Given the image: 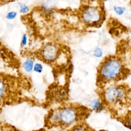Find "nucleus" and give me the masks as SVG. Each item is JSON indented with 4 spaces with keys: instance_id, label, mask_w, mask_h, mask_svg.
<instances>
[{
    "instance_id": "obj_1",
    "label": "nucleus",
    "mask_w": 131,
    "mask_h": 131,
    "mask_svg": "<svg viewBox=\"0 0 131 131\" xmlns=\"http://www.w3.org/2000/svg\"><path fill=\"white\" fill-rule=\"evenodd\" d=\"M98 77L99 81L108 82L119 80L125 76V69L122 60L118 57H106L98 68Z\"/></svg>"
},
{
    "instance_id": "obj_2",
    "label": "nucleus",
    "mask_w": 131,
    "mask_h": 131,
    "mask_svg": "<svg viewBox=\"0 0 131 131\" xmlns=\"http://www.w3.org/2000/svg\"><path fill=\"white\" fill-rule=\"evenodd\" d=\"M58 113V126L68 128L79 123L86 115L85 108L72 104H64L57 108Z\"/></svg>"
},
{
    "instance_id": "obj_3",
    "label": "nucleus",
    "mask_w": 131,
    "mask_h": 131,
    "mask_svg": "<svg viewBox=\"0 0 131 131\" xmlns=\"http://www.w3.org/2000/svg\"><path fill=\"white\" fill-rule=\"evenodd\" d=\"M80 17L82 21L88 26L98 25L103 19L102 10L97 6H84L80 10Z\"/></svg>"
},
{
    "instance_id": "obj_4",
    "label": "nucleus",
    "mask_w": 131,
    "mask_h": 131,
    "mask_svg": "<svg viewBox=\"0 0 131 131\" xmlns=\"http://www.w3.org/2000/svg\"><path fill=\"white\" fill-rule=\"evenodd\" d=\"M104 97L110 104H121L126 100L127 89L121 85H111L105 90Z\"/></svg>"
},
{
    "instance_id": "obj_5",
    "label": "nucleus",
    "mask_w": 131,
    "mask_h": 131,
    "mask_svg": "<svg viewBox=\"0 0 131 131\" xmlns=\"http://www.w3.org/2000/svg\"><path fill=\"white\" fill-rule=\"evenodd\" d=\"M61 53L59 45L53 42H48L41 47L39 52V56L43 62L51 64L57 60Z\"/></svg>"
},
{
    "instance_id": "obj_6",
    "label": "nucleus",
    "mask_w": 131,
    "mask_h": 131,
    "mask_svg": "<svg viewBox=\"0 0 131 131\" xmlns=\"http://www.w3.org/2000/svg\"><path fill=\"white\" fill-rule=\"evenodd\" d=\"M9 84L5 78L0 76V103L2 102L8 95Z\"/></svg>"
},
{
    "instance_id": "obj_7",
    "label": "nucleus",
    "mask_w": 131,
    "mask_h": 131,
    "mask_svg": "<svg viewBox=\"0 0 131 131\" xmlns=\"http://www.w3.org/2000/svg\"><path fill=\"white\" fill-rule=\"evenodd\" d=\"M67 92L64 88H60L55 89L52 92V98L55 101L61 102L66 100L67 98Z\"/></svg>"
},
{
    "instance_id": "obj_8",
    "label": "nucleus",
    "mask_w": 131,
    "mask_h": 131,
    "mask_svg": "<svg viewBox=\"0 0 131 131\" xmlns=\"http://www.w3.org/2000/svg\"><path fill=\"white\" fill-rule=\"evenodd\" d=\"M52 2L48 0L41 4L40 9L41 12L46 15H49L53 13L54 8L53 7Z\"/></svg>"
},
{
    "instance_id": "obj_9",
    "label": "nucleus",
    "mask_w": 131,
    "mask_h": 131,
    "mask_svg": "<svg viewBox=\"0 0 131 131\" xmlns=\"http://www.w3.org/2000/svg\"><path fill=\"white\" fill-rule=\"evenodd\" d=\"M89 106L90 108L97 112H100L103 109V104L100 100L98 99H94L90 101Z\"/></svg>"
},
{
    "instance_id": "obj_10",
    "label": "nucleus",
    "mask_w": 131,
    "mask_h": 131,
    "mask_svg": "<svg viewBox=\"0 0 131 131\" xmlns=\"http://www.w3.org/2000/svg\"><path fill=\"white\" fill-rule=\"evenodd\" d=\"M34 64V60L33 59L31 58H27L23 62V68L26 73H30L33 71Z\"/></svg>"
},
{
    "instance_id": "obj_11",
    "label": "nucleus",
    "mask_w": 131,
    "mask_h": 131,
    "mask_svg": "<svg viewBox=\"0 0 131 131\" xmlns=\"http://www.w3.org/2000/svg\"><path fill=\"white\" fill-rule=\"evenodd\" d=\"M68 131H90V129L83 123H78L71 127Z\"/></svg>"
},
{
    "instance_id": "obj_12",
    "label": "nucleus",
    "mask_w": 131,
    "mask_h": 131,
    "mask_svg": "<svg viewBox=\"0 0 131 131\" xmlns=\"http://www.w3.org/2000/svg\"><path fill=\"white\" fill-rule=\"evenodd\" d=\"M19 7V12L20 13L23 14H26L29 12L30 9V7L26 4L19 2L18 3Z\"/></svg>"
},
{
    "instance_id": "obj_13",
    "label": "nucleus",
    "mask_w": 131,
    "mask_h": 131,
    "mask_svg": "<svg viewBox=\"0 0 131 131\" xmlns=\"http://www.w3.org/2000/svg\"><path fill=\"white\" fill-rule=\"evenodd\" d=\"M43 70V65L39 62H36L33 67V71L36 73H41Z\"/></svg>"
},
{
    "instance_id": "obj_14",
    "label": "nucleus",
    "mask_w": 131,
    "mask_h": 131,
    "mask_svg": "<svg viewBox=\"0 0 131 131\" xmlns=\"http://www.w3.org/2000/svg\"><path fill=\"white\" fill-rule=\"evenodd\" d=\"M0 131H20L14 127L8 125H0Z\"/></svg>"
},
{
    "instance_id": "obj_15",
    "label": "nucleus",
    "mask_w": 131,
    "mask_h": 131,
    "mask_svg": "<svg viewBox=\"0 0 131 131\" xmlns=\"http://www.w3.org/2000/svg\"><path fill=\"white\" fill-rule=\"evenodd\" d=\"M17 15V12L15 11H10L5 15V17L8 20L14 19Z\"/></svg>"
},
{
    "instance_id": "obj_16",
    "label": "nucleus",
    "mask_w": 131,
    "mask_h": 131,
    "mask_svg": "<svg viewBox=\"0 0 131 131\" xmlns=\"http://www.w3.org/2000/svg\"><path fill=\"white\" fill-rule=\"evenodd\" d=\"M28 43V37L27 34L26 33H24L21 37L20 40V46L21 47H26Z\"/></svg>"
},
{
    "instance_id": "obj_17",
    "label": "nucleus",
    "mask_w": 131,
    "mask_h": 131,
    "mask_svg": "<svg viewBox=\"0 0 131 131\" xmlns=\"http://www.w3.org/2000/svg\"><path fill=\"white\" fill-rule=\"evenodd\" d=\"M114 10L116 14L119 15H121L124 13L125 11V8L123 7L120 6H114Z\"/></svg>"
},
{
    "instance_id": "obj_18",
    "label": "nucleus",
    "mask_w": 131,
    "mask_h": 131,
    "mask_svg": "<svg viewBox=\"0 0 131 131\" xmlns=\"http://www.w3.org/2000/svg\"><path fill=\"white\" fill-rule=\"evenodd\" d=\"M123 123L127 128L131 129V116L127 117L123 121Z\"/></svg>"
},
{
    "instance_id": "obj_19",
    "label": "nucleus",
    "mask_w": 131,
    "mask_h": 131,
    "mask_svg": "<svg viewBox=\"0 0 131 131\" xmlns=\"http://www.w3.org/2000/svg\"><path fill=\"white\" fill-rule=\"evenodd\" d=\"M93 54H94V56L96 57H98V58L101 57L103 54L102 50H101V49L99 48H97L95 49Z\"/></svg>"
},
{
    "instance_id": "obj_20",
    "label": "nucleus",
    "mask_w": 131,
    "mask_h": 131,
    "mask_svg": "<svg viewBox=\"0 0 131 131\" xmlns=\"http://www.w3.org/2000/svg\"><path fill=\"white\" fill-rule=\"evenodd\" d=\"M34 131H46V130L45 129H39L38 130H34Z\"/></svg>"
},
{
    "instance_id": "obj_21",
    "label": "nucleus",
    "mask_w": 131,
    "mask_h": 131,
    "mask_svg": "<svg viewBox=\"0 0 131 131\" xmlns=\"http://www.w3.org/2000/svg\"><path fill=\"white\" fill-rule=\"evenodd\" d=\"M83 1H85V2H89V1H92V0H83Z\"/></svg>"
},
{
    "instance_id": "obj_22",
    "label": "nucleus",
    "mask_w": 131,
    "mask_h": 131,
    "mask_svg": "<svg viewBox=\"0 0 131 131\" xmlns=\"http://www.w3.org/2000/svg\"><path fill=\"white\" fill-rule=\"evenodd\" d=\"M51 2H54V1H57V0H49Z\"/></svg>"
},
{
    "instance_id": "obj_23",
    "label": "nucleus",
    "mask_w": 131,
    "mask_h": 131,
    "mask_svg": "<svg viewBox=\"0 0 131 131\" xmlns=\"http://www.w3.org/2000/svg\"><path fill=\"white\" fill-rule=\"evenodd\" d=\"M100 131H106V130H100Z\"/></svg>"
}]
</instances>
